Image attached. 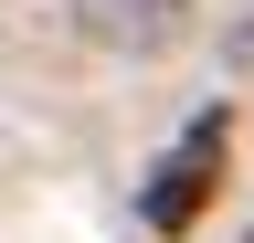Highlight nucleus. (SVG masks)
Here are the masks:
<instances>
[{
	"label": "nucleus",
	"instance_id": "f257e3e1",
	"mask_svg": "<svg viewBox=\"0 0 254 243\" xmlns=\"http://www.w3.org/2000/svg\"><path fill=\"white\" fill-rule=\"evenodd\" d=\"M212 169H222V106L212 116H190L180 127V148L159 159V180H148V233H190V211H201V191H212Z\"/></svg>",
	"mask_w": 254,
	"mask_h": 243
},
{
	"label": "nucleus",
	"instance_id": "f03ea898",
	"mask_svg": "<svg viewBox=\"0 0 254 243\" xmlns=\"http://www.w3.org/2000/svg\"><path fill=\"white\" fill-rule=\"evenodd\" d=\"M233 243H254V222H244V233H233Z\"/></svg>",
	"mask_w": 254,
	"mask_h": 243
}]
</instances>
